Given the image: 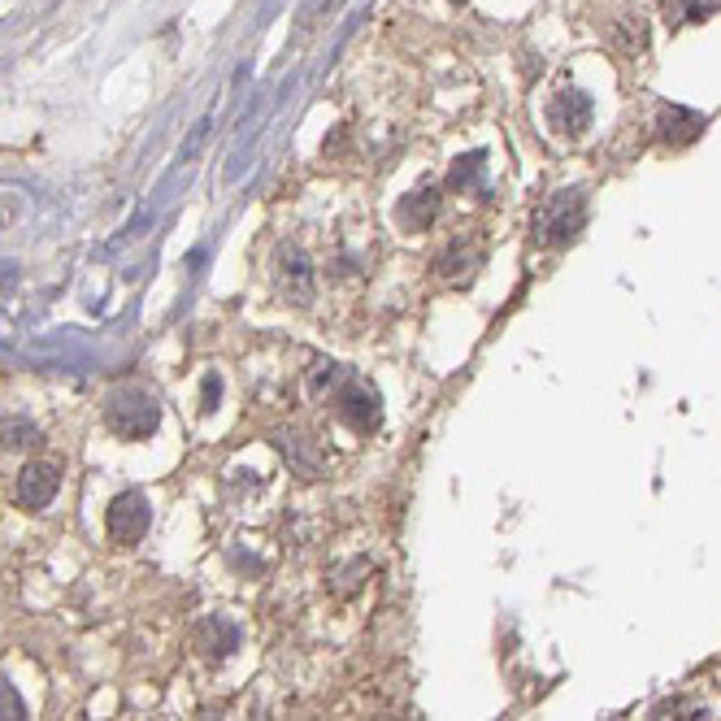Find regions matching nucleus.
<instances>
[{
	"label": "nucleus",
	"instance_id": "nucleus-14",
	"mask_svg": "<svg viewBox=\"0 0 721 721\" xmlns=\"http://www.w3.org/2000/svg\"><path fill=\"white\" fill-rule=\"evenodd\" d=\"M213 396H217V378H205V409H213Z\"/></svg>",
	"mask_w": 721,
	"mask_h": 721
},
{
	"label": "nucleus",
	"instance_id": "nucleus-2",
	"mask_svg": "<svg viewBox=\"0 0 721 721\" xmlns=\"http://www.w3.org/2000/svg\"><path fill=\"white\" fill-rule=\"evenodd\" d=\"M153 526V509L144 500V491H122L109 505V539L122 548H135Z\"/></svg>",
	"mask_w": 721,
	"mask_h": 721
},
{
	"label": "nucleus",
	"instance_id": "nucleus-12",
	"mask_svg": "<svg viewBox=\"0 0 721 721\" xmlns=\"http://www.w3.org/2000/svg\"><path fill=\"white\" fill-rule=\"evenodd\" d=\"M435 209H439V196H435V192H413L409 201H405V222H409L413 231H426L430 217H435Z\"/></svg>",
	"mask_w": 721,
	"mask_h": 721
},
{
	"label": "nucleus",
	"instance_id": "nucleus-1",
	"mask_svg": "<svg viewBox=\"0 0 721 721\" xmlns=\"http://www.w3.org/2000/svg\"><path fill=\"white\" fill-rule=\"evenodd\" d=\"M161 422V405H156L153 392L144 387H118L109 400H104V426L118 435V439H149Z\"/></svg>",
	"mask_w": 721,
	"mask_h": 721
},
{
	"label": "nucleus",
	"instance_id": "nucleus-13",
	"mask_svg": "<svg viewBox=\"0 0 721 721\" xmlns=\"http://www.w3.org/2000/svg\"><path fill=\"white\" fill-rule=\"evenodd\" d=\"M0 718H22V700L9 691L4 678H0Z\"/></svg>",
	"mask_w": 721,
	"mask_h": 721
},
{
	"label": "nucleus",
	"instance_id": "nucleus-9",
	"mask_svg": "<svg viewBox=\"0 0 721 721\" xmlns=\"http://www.w3.org/2000/svg\"><path fill=\"white\" fill-rule=\"evenodd\" d=\"M478 244H465V240H453L448 244V253L439 257V274L444 278H469L474 274V265H478Z\"/></svg>",
	"mask_w": 721,
	"mask_h": 721
},
{
	"label": "nucleus",
	"instance_id": "nucleus-7",
	"mask_svg": "<svg viewBox=\"0 0 721 721\" xmlns=\"http://www.w3.org/2000/svg\"><path fill=\"white\" fill-rule=\"evenodd\" d=\"M548 118H552V126H561V131H569V135H578L587 122H591V101L582 97V92H561L557 101H552V109H548Z\"/></svg>",
	"mask_w": 721,
	"mask_h": 721
},
{
	"label": "nucleus",
	"instance_id": "nucleus-4",
	"mask_svg": "<svg viewBox=\"0 0 721 721\" xmlns=\"http://www.w3.org/2000/svg\"><path fill=\"white\" fill-rule=\"evenodd\" d=\"M57 487H61V465L31 461V465H22V474H18V483H13V500H18L27 514H40V509H49L52 505Z\"/></svg>",
	"mask_w": 721,
	"mask_h": 721
},
{
	"label": "nucleus",
	"instance_id": "nucleus-8",
	"mask_svg": "<svg viewBox=\"0 0 721 721\" xmlns=\"http://www.w3.org/2000/svg\"><path fill=\"white\" fill-rule=\"evenodd\" d=\"M700 131H704V118L700 113H687V109H666L661 113V135H666V144H673V149L700 140Z\"/></svg>",
	"mask_w": 721,
	"mask_h": 721
},
{
	"label": "nucleus",
	"instance_id": "nucleus-3",
	"mask_svg": "<svg viewBox=\"0 0 721 721\" xmlns=\"http://www.w3.org/2000/svg\"><path fill=\"white\" fill-rule=\"evenodd\" d=\"M274 287L287 305H309L313 301V265L296 244H283L274 253Z\"/></svg>",
	"mask_w": 721,
	"mask_h": 721
},
{
	"label": "nucleus",
	"instance_id": "nucleus-11",
	"mask_svg": "<svg viewBox=\"0 0 721 721\" xmlns=\"http://www.w3.org/2000/svg\"><path fill=\"white\" fill-rule=\"evenodd\" d=\"M0 444L4 448H31V444H40V426H31L27 417H0Z\"/></svg>",
	"mask_w": 721,
	"mask_h": 721
},
{
	"label": "nucleus",
	"instance_id": "nucleus-10",
	"mask_svg": "<svg viewBox=\"0 0 721 721\" xmlns=\"http://www.w3.org/2000/svg\"><path fill=\"white\" fill-rule=\"evenodd\" d=\"M339 405H344V417H348V422H353L357 430H374V426H378V409H374V396H365L357 383H353V387H348V392L339 396Z\"/></svg>",
	"mask_w": 721,
	"mask_h": 721
},
{
	"label": "nucleus",
	"instance_id": "nucleus-6",
	"mask_svg": "<svg viewBox=\"0 0 721 721\" xmlns=\"http://www.w3.org/2000/svg\"><path fill=\"white\" fill-rule=\"evenodd\" d=\"M192 639H196V648L205 652L209 661H226L240 648V626L231 618H205L192 630Z\"/></svg>",
	"mask_w": 721,
	"mask_h": 721
},
{
	"label": "nucleus",
	"instance_id": "nucleus-5",
	"mask_svg": "<svg viewBox=\"0 0 721 721\" xmlns=\"http://www.w3.org/2000/svg\"><path fill=\"white\" fill-rule=\"evenodd\" d=\"M582 217H587L582 196H573V192L552 196L548 209L539 213V240H544V244H569V240L582 231Z\"/></svg>",
	"mask_w": 721,
	"mask_h": 721
}]
</instances>
